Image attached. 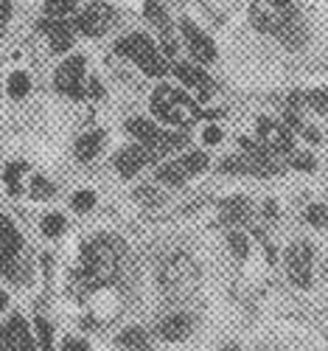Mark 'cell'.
<instances>
[{
	"instance_id": "cell-1",
	"label": "cell",
	"mask_w": 328,
	"mask_h": 351,
	"mask_svg": "<svg viewBox=\"0 0 328 351\" xmlns=\"http://www.w3.org/2000/svg\"><path fill=\"white\" fill-rule=\"evenodd\" d=\"M118 276V250L112 239L99 237L81 247V278L87 287H104Z\"/></svg>"
},
{
	"instance_id": "cell-2",
	"label": "cell",
	"mask_w": 328,
	"mask_h": 351,
	"mask_svg": "<svg viewBox=\"0 0 328 351\" xmlns=\"http://www.w3.org/2000/svg\"><path fill=\"white\" fill-rule=\"evenodd\" d=\"M199 284V270L188 256H171L160 267V287L166 289L168 298H186Z\"/></svg>"
},
{
	"instance_id": "cell-3",
	"label": "cell",
	"mask_w": 328,
	"mask_h": 351,
	"mask_svg": "<svg viewBox=\"0 0 328 351\" xmlns=\"http://www.w3.org/2000/svg\"><path fill=\"white\" fill-rule=\"evenodd\" d=\"M152 110H155L157 119H163L168 124H188V121L197 119V112H199L197 104L186 93L174 90V87H168V84H163V87H157V90H155Z\"/></svg>"
},
{
	"instance_id": "cell-4",
	"label": "cell",
	"mask_w": 328,
	"mask_h": 351,
	"mask_svg": "<svg viewBox=\"0 0 328 351\" xmlns=\"http://www.w3.org/2000/svg\"><path fill=\"white\" fill-rule=\"evenodd\" d=\"M115 48H118V53L129 56V60H132L135 65H140V71H143V73L157 76V79L166 73V60L160 56V51L155 48V43L149 40L146 34H132V37L121 40Z\"/></svg>"
},
{
	"instance_id": "cell-5",
	"label": "cell",
	"mask_w": 328,
	"mask_h": 351,
	"mask_svg": "<svg viewBox=\"0 0 328 351\" xmlns=\"http://www.w3.org/2000/svg\"><path fill=\"white\" fill-rule=\"evenodd\" d=\"M250 20L258 32L278 34L289 20H294V6H292V0H253Z\"/></svg>"
},
{
	"instance_id": "cell-6",
	"label": "cell",
	"mask_w": 328,
	"mask_h": 351,
	"mask_svg": "<svg viewBox=\"0 0 328 351\" xmlns=\"http://www.w3.org/2000/svg\"><path fill=\"white\" fill-rule=\"evenodd\" d=\"M127 130L146 146L149 149V155H152V160H157V158H163L166 152H171L174 146H180V143H186V138L183 135H166L160 127H155L152 121H146V119H132V121H127Z\"/></svg>"
},
{
	"instance_id": "cell-7",
	"label": "cell",
	"mask_w": 328,
	"mask_h": 351,
	"mask_svg": "<svg viewBox=\"0 0 328 351\" xmlns=\"http://www.w3.org/2000/svg\"><path fill=\"white\" fill-rule=\"evenodd\" d=\"M20 256V233L14 230V225L0 217V273L14 278L20 284V270H17V258Z\"/></svg>"
},
{
	"instance_id": "cell-8",
	"label": "cell",
	"mask_w": 328,
	"mask_h": 351,
	"mask_svg": "<svg viewBox=\"0 0 328 351\" xmlns=\"http://www.w3.org/2000/svg\"><path fill=\"white\" fill-rule=\"evenodd\" d=\"M81 79H84V56H71L56 71V90L71 99H84Z\"/></svg>"
},
{
	"instance_id": "cell-9",
	"label": "cell",
	"mask_w": 328,
	"mask_h": 351,
	"mask_svg": "<svg viewBox=\"0 0 328 351\" xmlns=\"http://www.w3.org/2000/svg\"><path fill=\"white\" fill-rule=\"evenodd\" d=\"M312 247L306 242H297L289 247L286 253V270H289V278L301 287V289H309L312 287Z\"/></svg>"
},
{
	"instance_id": "cell-10",
	"label": "cell",
	"mask_w": 328,
	"mask_h": 351,
	"mask_svg": "<svg viewBox=\"0 0 328 351\" xmlns=\"http://www.w3.org/2000/svg\"><path fill=\"white\" fill-rule=\"evenodd\" d=\"M183 34H186V43H188V51L191 56H197V62H214L216 60V45L207 40L205 32H199V28L191 23V20H183Z\"/></svg>"
},
{
	"instance_id": "cell-11",
	"label": "cell",
	"mask_w": 328,
	"mask_h": 351,
	"mask_svg": "<svg viewBox=\"0 0 328 351\" xmlns=\"http://www.w3.org/2000/svg\"><path fill=\"white\" fill-rule=\"evenodd\" d=\"M3 343H6V351H37L34 348V340H31V332H28L25 320L20 315L9 317V324L3 326Z\"/></svg>"
},
{
	"instance_id": "cell-12",
	"label": "cell",
	"mask_w": 328,
	"mask_h": 351,
	"mask_svg": "<svg viewBox=\"0 0 328 351\" xmlns=\"http://www.w3.org/2000/svg\"><path fill=\"white\" fill-rule=\"evenodd\" d=\"M258 135H261V143L270 152H292V135H289L286 127H281L270 119H261L258 121Z\"/></svg>"
},
{
	"instance_id": "cell-13",
	"label": "cell",
	"mask_w": 328,
	"mask_h": 351,
	"mask_svg": "<svg viewBox=\"0 0 328 351\" xmlns=\"http://www.w3.org/2000/svg\"><path fill=\"white\" fill-rule=\"evenodd\" d=\"M79 32L87 37H101L104 28L110 25V9L104 3H90L81 14H79Z\"/></svg>"
},
{
	"instance_id": "cell-14",
	"label": "cell",
	"mask_w": 328,
	"mask_h": 351,
	"mask_svg": "<svg viewBox=\"0 0 328 351\" xmlns=\"http://www.w3.org/2000/svg\"><path fill=\"white\" fill-rule=\"evenodd\" d=\"M149 160H152V155H149L146 146H129V149L118 152L115 169L121 171V178H132V174H138Z\"/></svg>"
},
{
	"instance_id": "cell-15",
	"label": "cell",
	"mask_w": 328,
	"mask_h": 351,
	"mask_svg": "<svg viewBox=\"0 0 328 351\" xmlns=\"http://www.w3.org/2000/svg\"><path fill=\"white\" fill-rule=\"evenodd\" d=\"M42 32L48 34L51 48L59 51V53H65V51L73 45V28H71L68 20H51V17H48V20L42 23Z\"/></svg>"
},
{
	"instance_id": "cell-16",
	"label": "cell",
	"mask_w": 328,
	"mask_h": 351,
	"mask_svg": "<svg viewBox=\"0 0 328 351\" xmlns=\"http://www.w3.org/2000/svg\"><path fill=\"white\" fill-rule=\"evenodd\" d=\"M160 337L163 340H171V343H180L191 335V317L188 315H168L163 324L157 326Z\"/></svg>"
},
{
	"instance_id": "cell-17",
	"label": "cell",
	"mask_w": 328,
	"mask_h": 351,
	"mask_svg": "<svg viewBox=\"0 0 328 351\" xmlns=\"http://www.w3.org/2000/svg\"><path fill=\"white\" fill-rule=\"evenodd\" d=\"M219 211H222V222L238 225V222L250 219V202L244 197H230V199H225L219 206Z\"/></svg>"
},
{
	"instance_id": "cell-18",
	"label": "cell",
	"mask_w": 328,
	"mask_h": 351,
	"mask_svg": "<svg viewBox=\"0 0 328 351\" xmlns=\"http://www.w3.org/2000/svg\"><path fill=\"white\" fill-rule=\"evenodd\" d=\"M174 71H177V76H180V79H183L188 87H194V90H199L202 96H205V93H211V79H207V76H205L199 68H191V65H177Z\"/></svg>"
},
{
	"instance_id": "cell-19",
	"label": "cell",
	"mask_w": 328,
	"mask_h": 351,
	"mask_svg": "<svg viewBox=\"0 0 328 351\" xmlns=\"http://www.w3.org/2000/svg\"><path fill=\"white\" fill-rule=\"evenodd\" d=\"M101 141H104V132H99V130L81 135L76 141V158L79 160H93L99 155V149H101Z\"/></svg>"
},
{
	"instance_id": "cell-20",
	"label": "cell",
	"mask_w": 328,
	"mask_h": 351,
	"mask_svg": "<svg viewBox=\"0 0 328 351\" xmlns=\"http://www.w3.org/2000/svg\"><path fill=\"white\" fill-rule=\"evenodd\" d=\"M157 178L163 183H168V186H183L191 178V174H188V169H186L183 160H171V163H166V166L157 169Z\"/></svg>"
},
{
	"instance_id": "cell-21",
	"label": "cell",
	"mask_w": 328,
	"mask_h": 351,
	"mask_svg": "<svg viewBox=\"0 0 328 351\" xmlns=\"http://www.w3.org/2000/svg\"><path fill=\"white\" fill-rule=\"evenodd\" d=\"M278 37H281V43L289 45V48H301V45L306 43V28H303V23H297V17H294V20H289V23L281 28Z\"/></svg>"
},
{
	"instance_id": "cell-22",
	"label": "cell",
	"mask_w": 328,
	"mask_h": 351,
	"mask_svg": "<svg viewBox=\"0 0 328 351\" xmlns=\"http://www.w3.org/2000/svg\"><path fill=\"white\" fill-rule=\"evenodd\" d=\"M118 346L127 348V351H146L149 348V337H146L143 329L129 326L127 332H121V337H118Z\"/></svg>"
},
{
	"instance_id": "cell-23",
	"label": "cell",
	"mask_w": 328,
	"mask_h": 351,
	"mask_svg": "<svg viewBox=\"0 0 328 351\" xmlns=\"http://www.w3.org/2000/svg\"><path fill=\"white\" fill-rule=\"evenodd\" d=\"M71 12H76V0H48L45 3V17L51 20H68Z\"/></svg>"
},
{
	"instance_id": "cell-24",
	"label": "cell",
	"mask_w": 328,
	"mask_h": 351,
	"mask_svg": "<svg viewBox=\"0 0 328 351\" xmlns=\"http://www.w3.org/2000/svg\"><path fill=\"white\" fill-rule=\"evenodd\" d=\"M28 90H31V79H28V73H12L9 96L12 99H23V96H28Z\"/></svg>"
},
{
	"instance_id": "cell-25",
	"label": "cell",
	"mask_w": 328,
	"mask_h": 351,
	"mask_svg": "<svg viewBox=\"0 0 328 351\" xmlns=\"http://www.w3.org/2000/svg\"><path fill=\"white\" fill-rule=\"evenodd\" d=\"M227 245H230V250H233L236 258H247V253H250V242H247V237H244L242 230H230Z\"/></svg>"
},
{
	"instance_id": "cell-26",
	"label": "cell",
	"mask_w": 328,
	"mask_h": 351,
	"mask_svg": "<svg viewBox=\"0 0 328 351\" xmlns=\"http://www.w3.org/2000/svg\"><path fill=\"white\" fill-rule=\"evenodd\" d=\"M65 230V217L62 214H48V217H42V233L45 237H59V233Z\"/></svg>"
},
{
	"instance_id": "cell-27",
	"label": "cell",
	"mask_w": 328,
	"mask_h": 351,
	"mask_svg": "<svg viewBox=\"0 0 328 351\" xmlns=\"http://www.w3.org/2000/svg\"><path fill=\"white\" fill-rule=\"evenodd\" d=\"M306 219L314 228H328V206H320V202H314V206L306 208Z\"/></svg>"
},
{
	"instance_id": "cell-28",
	"label": "cell",
	"mask_w": 328,
	"mask_h": 351,
	"mask_svg": "<svg viewBox=\"0 0 328 351\" xmlns=\"http://www.w3.org/2000/svg\"><path fill=\"white\" fill-rule=\"evenodd\" d=\"M183 163H186L188 174H199V171L207 169V155H205V152H191V155L183 158Z\"/></svg>"
},
{
	"instance_id": "cell-29",
	"label": "cell",
	"mask_w": 328,
	"mask_h": 351,
	"mask_svg": "<svg viewBox=\"0 0 328 351\" xmlns=\"http://www.w3.org/2000/svg\"><path fill=\"white\" fill-rule=\"evenodd\" d=\"M93 206H96V194H93V191L84 189V191H76V194H73V208H76V211L87 214Z\"/></svg>"
},
{
	"instance_id": "cell-30",
	"label": "cell",
	"mask_w": 328,
	"mask_h": 351,
	"mask_svg": "<svg viewBox=\"0 0 328 351\" xmlns=\"http://www.w3.org/2000/svg\"><path fill=\"white\" fill-rule=\"evenodd\" d=\"M37 335H40V346L42 351H53V332H51V324L42 317H37Z\"/></svg>"
},
{
	"instance_id": "cell-31",
	"label": "cell",
	"mask_w": 328,
	"mask_h": 351,
	"mask_svg": "<svg viewBox=\"0 0 328 351\" xmlns=\"http://www.w3.org/2000/svg\"><path fill=\"white\" fill-rule=\"evenodd\" d=\"M25 171L23 163H12L6 169V183H9V194H20V174Z\"/></svg>"
},
{
	"instance_id": "cell-32",
	"label": "cell",
	"mask_w": 328,
	"mask_h": 351,
	"mask_svg": "<svg viewBox=\"0 0 328 351\" xmlns=\"http://www.w3.org/2000/svg\"><path fill=\"white\" fill-rule=\"evenodd\" d=\"M31 197H34V199H48V197H53V186H51L48 180H42V178H34V183H31Z\"/></svg>"
},
{
	"instance_id": "cell-33",
	"label": "cell",
	"mask_w": 328,
	"mask_h": 351,
	"mask_svg": "<svg viewBox=\"0 0 328 351\" xmlns=\"http://www.w3.org/2000/svg\"><path fill=\"white\" fill-rule=\"evenodd\" d=\"M306 99H309V107L312 110H317V112H325L328 110V90H312Z\"/></svg>"
},
{
	"instance_id": "cell-34",
	"label": "cell",
	"mask_w": 328,
	"mask_h": 351,
	"mask_svg": "<svg viewBox=\"0 0 328 351\" xmlns=\"http://www.w3.org/2000/svg\"><path fill=\"white\" fill-rule=\"evenodd\" d=\"M292 166L301 169V171H312V169H314V158H312V155H294V158H292Z\"/></svg>"
},
{
	"instance_id": "cell-35",
	"label": "cell",
	"mask_w": 328,
	"mask_h": 351,
	"mask_svg": "<svg viewBox=\"0 0 328 351\" xmlns=\"http://www.w3.org/2000/svg\"><path fill=\"white\" fill-rule=\"evenodd\" d=\"M202 138H205V143H219L222 141V130L219 127H207Z\"/></svg>"
},
{
	"instance_id": "cell-36",
	"label": "cell",
	"mask_w": 328,
	"mask_h": 351,
	"mask_svg": "<svg viewBox=\"0 0 328 351\" xmlns=\"http://www.w3.org/2000/svg\"><path fill=\"white\" fill-rule=\"evenodd\" d=\"M9 14H12V6H9V0H0V32H3V25H6Z\"/></svg>"
},
{
	"instance_id": "cell-37",
	"label": "cell",
	"mask_w": 328,
	"mask_h": 351,
	"mask_svg": "<svg viewBox=\"0 0 328 351\" xmlns=\"http://www.w3.org/2000/svg\"><path fill=\"white\" fill-rule=\"evenodd\" d=\"M65 351H90V348H87V343H81V340H65Z\"/></svg>"
},
{
	"instance_id": "cell-38",
	"label": "cell",
	"mask_w": 328,
	"mask_h": 351,
	"mask_svg": "<svg viewBox=\"0 0 328 351\" xmlns=\"http://www.w3.org/2000/svg\"><path fill=\"white\" fill-rule=\"evenodd\" d=\"M264 211H266V217H270V219H275V217H278V206H275V202H266Z\"/></svg>"
},
{
	"instance_id": "cell-39",
	"label": "cell",
	"mask_w": 328,
	"mask_h": 351,
	"mask_svg": "<svg viewBox=\"0 0 328 351\" xmlns=\"http://www.w3.org/2000/svg\"><path fill=\"white\" fill-rule=\"evenodd\" d=\"M90 87H93V96H101V84L96 79H90Z\"/></svg>"
},
{
	"instance_id": "cell-40",
	"label": "cell",
	"mask_w": 328,
	"mask_h": 351,
	"mask_svg": "<svg viewBox=\"0 0 328 351\" xmlns=\"http://www.w3.org/2000/svg\"><path fill=\"white\" fill-rule=\"evenodd\" d=\"M9 304V295H6V292H0V309H3Z\"/></svg>"
},
{
	"instance_id": "cell-41",
	"label": "cell",
	"mask_w": 328,
	"mask_h": 351,
	"mask_svg": "<svg viewBox=\"0 0 328 351\" xmlns=\"http://www.w3.org/2000/svg\"><path fill=\"white\" fill-rule=\"evenodd\" d=\"M0 351H6V343H3V337H0Z\"/></svg>"
},
{
	"instance_id": "cell-42",
	"label": "cell",
	"mask_w": 328,
	"mask_h": 351,
	"mask_svg": "<svg viewBox=\"0 0 328 351\" xmlns=\"http://www.w3.org/2000/svg\"><path fill=\"white\" fill-rule=\"evenodd\" d=\"M227 351H236V346H227Z\"/></svg>"
}]
</instances>
